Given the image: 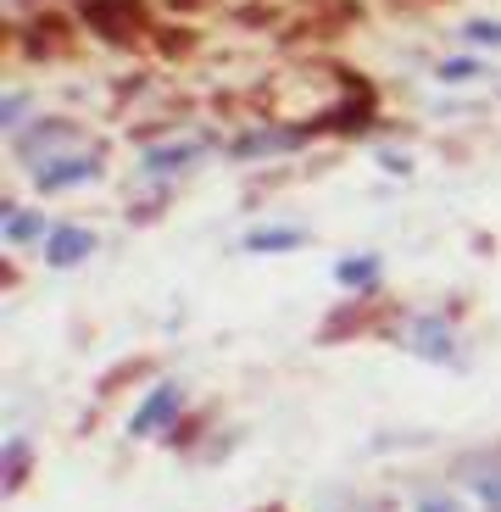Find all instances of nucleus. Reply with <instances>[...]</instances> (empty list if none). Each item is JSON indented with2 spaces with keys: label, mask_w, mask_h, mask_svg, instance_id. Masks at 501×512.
I'll list each match as a JSON object with an SVG mask.
<instances>
[{
  "label": "nucleus",
  "mask_w": 501,
  "mask_h": 512,
  "mask_svg": "<svg viewBox=\"0 0 501 512\" xmlns=\"http://www.w3.org/2000/svg\"><path fill=\"white\" fill-rule=\"evenodd\" d=\"M301 240H307L301 229H257L245 240V251H290V245H301Z\"/></svg>",
  "instance_id": "obj_8"
},
{
  "label": "nucleus",
  "mask_w": 501,
  "mask_h": 512,
  "mask_svg": "<svg viewBox=\"0 0 501 512\" xmlns=\"http://www.w3.org/2000/svg\"><path fill=\"white\" fill-rule=\"evenodd\" d=\"M179 407H184V390H179V384H156L151 401L134 412V435H156V429H167Z\"/></svg>",
  "instance_id": "obj_4"
},
{
  "label": "nucleus",
  "mask_w": 501,
  "mask_h": 512,
  "mask_svg": "<svg viewBox=\"0 0 501 512\" xmlns=\"http://www.w3.org/2000/svg\"><path fill=\"white\" fill-rule=\"evenodd\" d=\"M45 140H51V151H56V145H67V140H73V123H67V117H45L34 134H23V140H17V156L28 162V156H34V145H45Z\"/></svg>",
  "instance_id": "obj_7"
},
{
  "label": "nucleus",
  "mask_w": 501,
  "mask_h": 512,
  "mask_svg": "<svg viewBox=\"0 0 501 512\" xmlns=\"http://www.w3.org/2000/svg\"><path fill=\"white\" fill-rule=\"evenodd\" d=\"M474 490H479V501H485L490 512H501V457H496V462H485V468H479Z\"/></svg>",
  "instance_id": "obj_10"
},
{
  "label": "nucleus",
  "mask_w": 501,
  "mask_h": 512,
  "mask_svg": "<svg viewBox=\"0 0 501 512\" xmlns=\"http://www.w3.org/2000/svg\"><path fill=\"white\" fill-rule=\"evenodd\" d=\"M195 156H201V145H156V151H145V173H179V167H190Z\"/></svg>",
  "instance_id": "obj_6"
},
{
  "label": "nucleus",
  "mask_w": 501,
  "mask_h": 512,
  "mask_svg": "<svg viewBox=\"0 0 501 512\" xmlns=\"http://www.w3.org/2000/svg\"><path fill=\"white\" fill-rule=\"evenodd\" d=\"M412 340H418L424 357H451V334L440 323H412Z\"/></svg>",
  "instance_id": "obj_9"
},
{
  "label": "nucleus",
  "mask_w": 501,
  "mask_h": 512,
  "mask_svg": "<svg viewBox=\"0 0 501 512\" xmlns=\"http://www.w3.org/2000/svg\"><path fill=\"white\" fill-rule=\"evenodd\" d=\"M418 512H457L451 496H418Z\"/></svg>",
  "instance_id": "obj_16"
},
{
  "label": "nucleus",
  "mask_w": 501,
  "mask_h": 512,
  "mask_svg": "<svg viewBox=\"0 0 501 512\" xmlns=\"http://www.w3.org/2000/svg\"><path fill=\"white\" fill-rule=\"evenodd\" d=\"M167 34H173V39H162V51H167V56L195 51V34H190V28H167Z\"/></svg>",
  "instance_id": "obj_12"
},
{
  "label": "nucleus",
  "mask_w": 501,
  "mask_h": 512,
  "mask_svg": "<svg viewBox=\"0 0 501 512\" xmlns=\"http://www.w3.org/2000/svg\"><path fill=\"white\" fill-rule=\"evenodd\" d=\"M173 12H201V6H212V0H167Z\"/></svg>",
  "instance_id": "obj_17"
},
{
  "label": "nucleus",
  "mask_w": 501,
  "mask_h": 512,
  "mask_svg": "<svg viewBox=\"0 0 501 512\" xmlns=\"http://www.w3.org/2000/svg\"><path fill=\"white\" fill-rule=\"evenodd\" d=\"M468 39L474 45H501V23H468Z\"/></svg>",
  "instance_id": "obj_14"
},
{
  "label": "nucleus",
  "mask_w": 501,
  "mask_h": 512,
  "mask_svg": "<svg viewBox=\"0 0 501 512\" xmlns=\"http://www.w3.org/2000/svg\"><path fill=\"white\" fill-rule=\"evenodd\" d=\"M84 256H95V234L90 229L56 223V229L45 234V262H51V268H73V262H84Z\"/></svg>",
  "instance_id": "obj_3"
},
{
  "label": "nucleus",
  "mask_w": 501,
  "mask_h": 512,
  "mask_svg": "<svg viewBox=\"0 0 501 512\" xmlns=\"http://www.w3.org/2000/svg\"><path fill=\"white\" fill-rule=\"evenodd\" d=\"M28 34H34V39H23V45L34 56H67V51H73V28H67V17H56V12L51 17H34Z\"/></svg>",
  "instance_id": "obj_5"
},
{
  "label": "nucleus",
  "mask_w": 501,
  "mask_h": 512,
  "mask_svg": "<svg viewBox=\"0 0 501 512\" xmlns=\"http://www.w3.org/2000/svg\"><path fill=\"white\" fill-rule=\"evenodd\" d=\"M101 179V156H56V162H39L34 167V184L39 190H73V184H90Z\"/></svg>",
  "instance_id": "obj_2"
},
{
  "label": "nucleus",
  "mask_w": 501,
  "mask_h": 512,
  "mask_svg": "<svg viewBox=\"0 0 501 512\" xmlns=\"http://www.w3.org/2000/svg\"><path fill=\"white\" fill-rule=\"evenodd\" d=\"M78 17H84V28H95L112 45H140V39L156 34L145 0H78Z\"/></svg>",
  "instance_id": "obj_1"
},
{
  "label": "nucleus",
  "mask_w": 501,
  "mask_h": 512,
  "mask_svg": "<svg viewBox=\"0 0 501 512\" xmlns=\"http://www.w3.org/2000/svg\"><path fill=\"white\" fill-rule=\"evenodd\" d=\"M340 279H346V284H368L373 279V262H368V256H362V262H340Z\"/></svg>",
  "instance_id": "obj_13"
},
{
  "label": "nucleus",
  "mask_w": 501,
  "mask_h": 512,
  "mask_svg": "<svg viewBox=\"0 0 501 512\" xmlns=\"http://www.w3.org/2000/svg\"><path fill=\"white\" fill-rule=\"evenodd\" d=\"M39 234H51L45 229V218H34V212H12V218H6V240H39Z\"/></svg>",
  "instance_id": "obj_11"
},
{
  "label": "nucleus",
  "mask_w": 501,
  "mask_h": 512,
  "mask_svg": "<svg viewBox=\"0 0 501 512\" xmlns=\"http://www.w3.org/2000/svg\"><path fill=\"white\" fill-rule=\"evenodd\" d=\"M440 78H446V84H463V78H474V62H446Z\"/></svg>",
  "instance_id": "obj_15"
}]
</instances>
